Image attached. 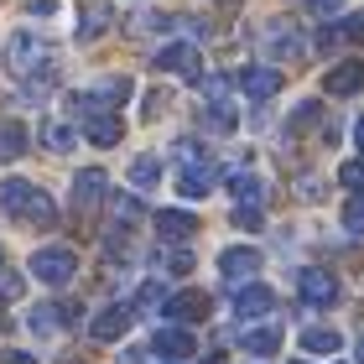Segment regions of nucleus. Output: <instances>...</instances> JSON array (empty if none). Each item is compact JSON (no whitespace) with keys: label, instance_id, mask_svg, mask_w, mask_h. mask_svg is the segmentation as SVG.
I'll list each match as a JSON object with an SVG mask.
<instances>
[{"label":"nucleus","instance_id":"nucleus-9","mask_svg":"<svg viewBox=\"0 0 364 364\" xmlns=\"http://www.w3.org/2000/svg\"><path fill=\"white\" fill-rule=\"evenodd\" d=\"M105 188H109V177L99 172V167H89V172L73 177V213H78V219H89V213L105 203Z\"/></svg>","mask_w":364,"mask_h":364},{"label":"nucleus","instance_id":"nucleus-32","mask_svg":"<svg viewBox=\"0 0 364 364\" xmlns=\"http://www.w3.org/2000/svg\"><path fill=\"white\" fill-rule=\"evenodd\" d=\"M156 260H161V271H172V276H188L193 271V255L188 250H161Z\"/></svg>","mask_w":364,"mask_h":364},{"label":"nucleus","instance_id":"nucleus-43","mask_svg":"<svg viewBox=\"0 0 364 364\" xmlns=\"http://www.w3.org/2000/svg\"><path fill=\"white\" fill-rule=\"evenodd\" d=\"M198 364H224V354H208V359H198Z\"/></svg>","mask_w":364,"mask_h":364},{"label":"nucleus","instance_id":"nucleus-27","mask_svg":"<svg viewBox=\"0 0 364 364\" xmlns=\"http://www.w3.org/2000/svg\"><path fill=\"white\" fill-rule=\"evenodd\" d=\"M42 146H47V151H73V130L68 125H63V120H42Z\"/></svg>","mask_w":364,"mask_h":364},{"label":"nucleus","instance_id":"nucleus-20","mask_svg":"<svg viewBox=\"0 0 364 364\" xmlns=\"http://www.w3.org/2000/svg\"><path fill=\"white\" fill-rule=\"evenodd\" d=\"M156 229H161V240H193L198 235V219H193V213H182V208H161L156 213Z\"/></svg>","mask_w":364,"mask_h":364},{"label":"nucleus","instance_id":"nucleus-31","mask_svg":"<svg viewBox=\"0 0 364 364\" xmlns=\"http://www.w3.org/2000/svg\"><path fill=\"white\" fill-rule=\"evenodd\" d=\"M338 182H343V188H349V193H364V156L343 161V167H338Z\"/></svg>","mask_w":364,"mask_h":364},{"label":"nucleus","instance_id":"nucleus-33","mask_svg":"<svg viewBox=\"0 0 364 364\" xmlns=\"http://www.w3.org/2000/svg\"><path fill=\"white\" fill-rule=\"evenodd\" d=\"M235 224L240 229H266V224H260V208H235Z\"/></svg>","mask_w":364,"mask_h":364},{"label":"nucleus","instance_id":"nucleus-39","mask_svg":"<svg viewBox=\"0 0 364 364\" xmlns=\"http://www.w3.org/2000/svg\"><path fill=\"white\" fill-rule=\"evenodd\" d=\"M302 198H312V203H318V198H323V188H318V177H302Z\"/></svg>","mask_w":364,"mask_h":364},{"label":"nucleus","instance_id":"nucleus-22","mask_svg":"<svg viewBox=\"0 0 364 364\" xmlns=\"http://www.w3.org/2000/svg\"><path fill=\"white\" fill-rule=\"evenodd\" d=\"M245 349H250L255 359H271V354L281 349V328H276V323H266V328H245Z\"/></svg>","mask_w":364,"mask_h":364},{"label":"nucleus","instance_id":"nucleus-14","mask_svg":"<svg viewBox=\"0 0 364 364\" xmlns=\"http://www.w3.org/2000/svg\"><path fill=\"white\" fill-rule=\"evenodd\" d=\"M172 318V328H182V323H203L208 318V296L203 291H177V296H167V307H161Z\"/></svg>","mask_w":364,"mask_h":364},{"label":"nucleus","instance_id":"nucleus-28","mask_svg":"<svg viewBox=\"0 0 364 364\" xmlns=\"http://www.w3.org/2000/svg\"><path fill=\"white\" fill-rule=\"evenodd\" d=\"M0 156H6V161L26 156V130L16 125V120H6V125H0Z\"/></svg>","mask_w":364,"mask_h":364},{"label":"nucleus","instance_id":"nucleus-18","mask_svg":"<svg viewBox=\"0 0 364 364\" xmlns=\"http://www.w3.org/2000/svg\"><path fill=\"white\" fill-rule=\"evenodd\" d=\"M151 349L161 354V359H193V349H198V343H193V333H188V328H156V338H151Z\"/></svg>","mask_w":364,"mask_h":364},{"label":"nucleus","instance_id":"nucleus-42","mask_svg":"<svg viewBox=\"0 0 364 364\" xmlns=\"http://www.w3.org/2000/svg\"><path fill=\"white\" fill-rule=\"evenodd\" d=\"M58 364H89V359H84V354H63Z\"/></svg>","mask_w":364,"mask_h":364},{"label":"nucleus","instance_id":"nucleus-15","mask_svg":"<svg viewBox=\"0 0 364 364\" xmlns=\"http://www.w3.org/2000/svg\"><path fill=\"white\" fill-rule=\"evenodd\" d=\"M281 68H266V63H250V68L240 73V89L250 94V99H271V94H281Z\"/></svg>","mask_w":364,"mask_h":364},{"label":"nucleus","instance_id":"nucleus-3","mask_svg":"<svg viewBox=\"0 0 364 364\" xmlns=\"http://www.w3.org/2000/svg\"><path fill=\"white\" fill-rule=\"evenodd\" d=\"M172 161H177V193H182V198H208V193H213L219 167L208 161V151H203L198 141H177Z\"/></svg>","mask_w":364,"mask_h":364},{"label":"nucleus","instance_id":"nucleus-16","mask_svg":"<svg viewBox=\"0 0 364 364\" xmlns=\"http://www.w3.org/2000/svg\"><path fill=\"white\" fill-rule=\"evenodd\" d=\"M323 89L333 94V99H343V94H359V89H364V63H359V58H343L338 68H328Z\"/></svg>","mask_w":364,"mask_h":364},{"label":"nucleus","instance_id":"nucleus-35","mask_svg":"<svg viewBox=\"0 0 364 364\" xmlns=\"http://www.w3.org/2000/svg\"><path fill=\"white\" fill-rule=\"evenodd\" d=\"M161 99H167V94H146V120H156V114L167 109V105H161Z\"/></svg>","mask_w":364,"mask_h":364},{"label":"nucleus","instance_id":"nucleus-24","mask_svg":"<svg viewBox=\"0 0 364 364\" xmlns=\"http://www.w3.org/2000/svg\"><path fill=\"white\" fill-rule=\"evenodd\" d=\"M302 349L307 354H338L343 338H338V328H302Z\"/></svg>","mask_w":364,"mask_h":364},{"label":"nucleus","instance_id":"nucleus-17","mask_svg":"<svg viewBox=\"0 0 364 364\" xmlns=\"http://www.w3.org/2000/svg\"><path fill=\"white\" fill-rule=\"evenodd\" d=\"M271 307H276V291L260 287V281H250V287L235 291V312H240V318H266Z\"/></svg>","mask_w":364,"mask_h":364},{"label":"nucleus","instance_id":"nucleus-6","mask_svg":"<svg viewBox=\"0 0 364 364\" xmlns=\"http://www.w3.org/2000/svg\"><path fill=\"white\" fill-rule=\"evenodd\" d=\"M260 53L266 58H296L302 53V37H296L291 16H271V21L260 26Z\"/></svg>","mask_w":364,"mask_h":364},{"label":"nucleus","instance_id":"nucleus-19","mask_svg":"<svg viewBox=\"0 0 364 364\" xmlns=\"http://www.w3.org/2000/svg\"><path fill=\"white\" fill-rule=\"evenodd\" d=\"M343 42H364V16H338V21H328L318 31V47H343Z\"/></svg>","mask_w":364,"mask_h":364},{"label":"nucleus","instance_id":"nucleus-25","mask_svg":"<svg viewBox=\"0 0 364 364\" xmlns=\"http://www.w3.org/2000/svg\"><path fill=\"white\" fill-rule=\"evenodd\" d=\"M156 177H161V161L156 156H136V161H130V188H136V193H151Z\"/></svg>","mask_w":364,"mask_h":364},{"label":"nucleus","instance_id":"nucleus-23","mask_svg":"<svg viewBox=\"0 0 364 364\" xmlns=\"http://www.w3.org/2000/svg\"><path fill=\"white\" fill-rule=\"evenodd\" d=\"M229 193L240 198V208H255L260 198H266V182H260L255 172H235V177H229Z\"/></svg>","mask_w":364,"mask_h":364},{"label":"nucleus","instance_id":"nucleus-2","mask_svg":"<svg viewBox=\"0 0 364 364\" xmlns=\"http://www.w3.org/2000/svg\"><path fill=\"white\" fill-rule=\"evenodd\" d=\"M68 109H73V120L84 125V136H89L94 146H114V141L125 136L120 114H114V109H109L94 89H89V94H68Z\"/></svg>","mask_w":364,"mask_h":364},{"label":"nucleus","instance_id":"nucleus-4","mask_svg":"<svg viewBox=\"0 0 364 364\" xmlns=\"http://www.w3.org/2000/svg\"><path fill=\"white\" fill-rule=\"evenodd\" d=\"M31 276H37L42 287H68L78 276V255L68 245H42V250L31 255Z\"/></svg>","mask_w":364,"mask_h":364},{"label":"nucleus","instance_id":"nucleus-34","mask_svg":"<svg viewBox=\"0 0 364 364\" xmlns=\"http://www.w3.org/2000/svg\"><path fill=\"white\" fill-rule=\"evenodd\" d=\"M312 120H318V105H302V109L291 114V130H307Z\"/></svg>","mask_w":364,"mask_h":364},{"label":"nucleus","instance_id":"nucleus-37","mask_svg":"<svg viewBox=\"0 0 364 364\" xmlns=\"http://www.w3.org/2000/svg\"><path fill=\"white\" fill-rule=\"evenodd\" d=\"M307 11H312V16H333L338 0H307Z\"/></svg>","mask_w":364,"mask_h":364},{"label":"nucleus","instance_id":"nucleus-11","mask_svg":"<svg viewBox=\"0 0 364 364\" xmlns=\"http://www.w3.org/2000/svg\"><path fill=\"white\" fill-rule=\"evenodd\" d=\"M26 323H31V333H37V338H53L63 323H78V307L73 302H42V307H31Z\"/></svg>","mask_w":364,"mask_h":364},{"label":"nucleus","instance_id":"nucleus-40","mask_svg":"<svg viewBox=\"0 0 364 364\" xmlns=\"http://www.w3.org/2000/svg\"><path fill=\"white\" fill-rule=\"evenodd\" d=\"M0 364H37V359L21 354V349H11V354H0Z\"/></svg>","mask_w":364,"mask_h":364},{"label":"nucleus","instance_id":"nucleus-1","mask_svg":"<svg viewBox=\"0 0 364 364\" xmlns=\"http://www.w3.org/2000/svg\"><path fill=\"white\" fill-rule=\"evenodd\" d=\"M6 68L26 84V99H42L58 89V78H63V63H58V53L47 42H37L31 31H16V37L6 42Z\"/></svg>","mask_w":364,"mask_h":364},{"label":"nucleus","instance_id":"nucleus-36","mask_svg":"<svg viewBox=\"0 0 364 364\" xmlns=\"http://www.w3.org/2000/svg\"><path fill=\"white\" fill-rule=\"evenodd\" d=\"M26 11H31V16H53L58 0H26Z\"/></svg>","mask_w":364,"mask_h":364},{"label":"nucleus","instance_id":"nucleus-5","mask_svg":"<svg viewBox=\"0 0 364 364\" xmlns=\"http://www.w3.org/2000/svg\"><path fill=\"white\" fill-rule=\"evenodd\" d=\"M156 68L161 73H177V78H188V84H198L203 78V53H198L193 42H167V47H156Z\"/></svg>","mask_w":364,"mask_h":364},{"label":"nucleus","instance_id":"nucleus-21","mask_svg":"<svg viewBox=\"0 0 364 364\" xmlns=\"http://www.w3.org/2000/svg\"><path fill=\"white\" fill-rule=\"evenodd\" d=\"M105 26H109V6H105V0H84V6H78V37L94 42Z\"/></svg>","mask_w":364,"mask_h":364},{"label":"nucleus","instance_id":"nucleus-45","mask_svg":"<svg viewBox=\"0 0 364 364\" xmlns=\"http://www.w3.org/2000/svg\"><path fill=\"white\" fill-rule=\"evenodd\" d=\"M0 271H6V255H0Z\"/></svg>","mask_w":364,"mask_h":364},{"label":"nucleus","instance_id":"nucleus-12","mask_svg":"<svg viewBox=\"0 0 364 364\" xmlns=\"http://www.w3.org/2000/svg\"><path fill=\"white\" fill-rule=\"evenodd\" d=\"M260 271V250H250V245H235V250H224L219 255V276L224 281H235V287H245Z\"/></svg>","mask_w":364,"mask_h":364},{"label":"nucleus","instance_id":"nucleus-26","mask_svg":"<svg viewBox=\"0 0 364 364\" xmlns=\"http://www.w3.org/2000/svg\"><path fill=\"white\" fill-rule=\"evenodd\" d=\"M21 224H31V229H53V224H58V203L37 188V198H31V208H26V219H21Z\"/></svg>","mask_w":364,"mask_h":364},{"label":"nucleus","instance_id":"nucleus-8","mask_svg":"<svg viewBox=\"0 0 364 364\" xmlns=\"http://www.w3.org/2000/svg\"><path fill=\"white\" fill-rule=\"evenodd\" d=\"M203 120L219 130V136H229L240 120H235V105H229V78H208V105H203Z\"/></svg>","mask_w":364,"mask_h":364},{"label":"nucleus","instance_id":"nucleus-7","mask_svg":"<svg viewBox=\"0 0 364 364\" xmlns=\"http://www.w3.org/2000/svg\"><path fill=\"white\" fill-rule=\"evenodd\" d=\"M296 291H302L307 307H333V302H338V281L328 276L323 266H307L302 276H296Z\"/></svg>","mask_w":364,"mask_h":364},{"label":"nucleus","instance_id":"nucleus-10","mask_svg":"<svg viewBox=\"0 0 364 364\" xmlns=\"http://www.w3.org/2000/svg\"><path fill=\"white\" fill-rule=\"evenodd\" d=\"M130 323H136V307L130 302H120V307H105L99 318L89 323V338H99V343H114V338H125L130 333Z\"/></svg>","mask_w":364,"mask_h":364},{"label":"nucleus","instance_id":"nucleus-29","mask_svg":"<svg viewBox=\"0 0 364 364\" xmlns=\"http://www.w3.org/2000/svg\"><path fill=\"white\" fill-rule=\"evenodd\" d=\"M161 307H167V291H161L156 281H146L141 296H136V312H161Z\"/></svg>","mask_w":364,"mask_h":364},{"label":"nucleus","instance_id":"nucleus-13","mask_svg":"<svg viewBox=\"0 0 364 364\" xmlns=\"http://www.w3.org/2000/svg\"><path fill=\"white\" fill-rule=\"evenodd\" d=\"M31 198H37V188H31L26 177H6V182H0V213H6V219L21 224L26 208H31Z\"/></svg>","mask_w":364,"mask_h":364},{"label":"nucleus","instance_id":"nucleus-41","mask_svg":"<svg viewBox=\"0 0 364 364\" xmlns=\"http://www.w3.org/2000/svg\"><path fill=\"white\" fill-rule=\"evenodd\" d=\"M354 146H359V151H364V114H359V120H354Z\"/></svg>","mask_w":364,"mask_h":364},{"label":"nucleus","instance_id":"nucleus-38","mask_svg":"<svg viewBox=\"0 0 364 364\" xmlns=\"http://www.w3.org/2000/svg\"><path fill=\"white\" fill-rule=\"evenodd\" d=\"M0 296H21V276H6V281H0Z\"/></svg>","mask_w":364,"mask_h":364},{"label":"nucleus","instance_id":"nucleus-30","mask_svg":"<svg viewBox=\"0 0 364 364\" xmlns=\"http://www.w3.org/2000/svg\"><path fill=\"white\" fill-rule=\"evenodd\" d=\"M343 229H349V235H364V193H354L349 203H343Z\"/></svg>","mask_w":364,"mask_h":364},{"label":"nucleus","instance_id":"nucleus-44","mask_svg":"<svg viewBox=\"0 0 364 364\" xmlns=\"http://www.w3.org/2000/svg\"><path fill=\"white\" fill-rule=\"evenodd\" d=\"M359 359H364V338H359Z\"/></svg>","mask_w":364,"mask_h":364}]
</instances>
